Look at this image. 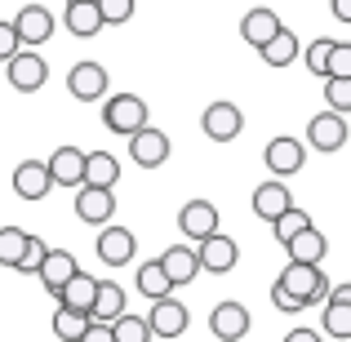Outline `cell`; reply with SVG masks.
I'll return each mask as SVG.
<instances>
[{
    "instance_id": "6da1fadb",
    "label": "cell",
    "mask_w": 351,
    "mask_h": 342,
    "mask_svg": "<svg viewBox=\"0 0 351 342\" xmlns=\"http://www.w3.org/2000/svg\"><path fill=\"white\" fill-rule=\"evenodd\" d=\"M276 289H280L285 298H293V302H298V311H302V307H316V302L329 293V276L320 271V267L285 262V271L276 276Z\"/></svg>"
},
{
    "instance_id": "7a4b0ae2",
    "label": "cell",
    "mask_w": 351,
    "mask_h": 342,
    "mask_svg": "<svg viewBox=\"0 0 351 342\" xmlns=\"http://www.w3.org/2000/svg\"><path fill=\"white\" fill-rule=\"evenodd\" d=\"M147 103L138 94H112L103 103V125L112 129V134H120V138H134L138 129H147Z\"/></svg>"
},
{
    "instance_id": "3957f363",
    "label": "cell",
    "mask_w": 351,
    "mask_h": 342,
    "mask_svg": "<svg viewBox=\"0 0 351 342\" xmlns=\"http://www.w3.org/2000/svg\"><path fill=\"white\" fill-rule=\"evenodd\" d=\"M14 36H18V49H36V45H45L53 36V27H58V18L49 14L45 5H23L14 14Z\"/></svg>"
},
{
    "instance_id": "277c9868",
    "label": "cell",
    "mask_w": 351,
    "mask_h": 342,
    "mask_svg": "<svg viewBox=\"0 0 351 342\" xmlns=\"http://www.w3.org/2000/svg\"><path fill=\"white\" fill-rule=\"evenodd\" d=\"M5 76L18 94H36V89H45V80H49V62L36 49H18L14 58L5 62Z\"/></svg>"
},
{
    "instance_id": "5b68a950",
    "label": "cell",
    "mask_w": 351,
    "mask_h": 342,
    "mask_svg": "<svg viewBox=\"0 0 351 342\" xmlns=\"http://www.w3.org/2000/svg\"><path fill=\"white\" fill-rule=\"evenodd\" d=\"M67 89H71V98H80V103H103L107 89H112V76H107L103 62L85 58V62H76V67L67 71Z\"/></svg>"
},
{
    "instance_id": "8992f818",
    "label": "cell",
    "mask_w": 351,
    "mask_h": 342,
    "mask_svg": "<svg viewBox=\"0 0 351 342\" xmlns=\"http://www.w3.org/2000/svg\"><path fill=\"white\" fill-rule=\"evenodd\" d=\"M249 325H254V316H249V307L236 302V298H223L214 311H209V334L218 342H240L249 334Z\"/></svg>"
},
{
    "instance_id": "52a82bcc",
    "label": "cell",
    "mask_w": 351,
    "mask_h": 342,
    "mask_svg": "<svg viewBox=\"0 0 351 342\" xmlns=\"http://www.w3.org/2000/svg\"><path fill=\"white\" fill-rule=\"evenodd\" d=\"M129 160L138 164V169H160L165 160H169V134L156 125L138 129L134 138H129Z\"/></svg>"
},
{
    "instance_id": "ba28073f",
    "label": "cell",
    "mask_w": 351,
    "mask_h": 342,
    "mask_svg": "<svg viewBox=\"0 0 351 342\" xmlns=\"http://www.w3.org/2000/svg\"><path fill=\"white\" fill-rule=\"evenodd\" d=\"M263 160H267V169H271V178L276 182H285L289 173H298L302 164H307V147L298 143V138H271L267 143V151H263Z\"/></svg>"
},
{
    "instance_id": "9c48e42d",
    "label": "cell",
    "mask_w": 351,
    "mask_h": 342,
    "mask_svg": "<svg viewBox=\"0 0 351 342\" xmlns=\"http://www.w3.org/2000/svg\"><path fill=\"white\" fill-rule=\"evenodd\" d=\"M147 329H152V338H182L191 325V311L182 307L178 298H165V302H152V316H143Z\"/></svg>"
},
{
    "instance_id": "30bf717a",
    "label": "cell",
    "mask_w": 351,
    "mask_h": 342,
    "mask_svg": "<svg viewBox=\"0 0 351 342\" xmlns=\"http://www.w3.org/2000/svg\"><path fill=\"white\" fill-rule=\"evenodd\" d=\"M45 173H49V187H71L80 191V182H85V151L80 147H58V151L49 156V164H45Z\"/></svg>"
},
{
    "instance_id": "8fae6325",
    "label": "cell",
    "mask_w": 351,
    "mask_h": 342,
    "mask_svg": "<svg viewBox=\"0 0 351 342\" xmlns=\"http://www.w3.org/2000/svg\"><path fill=\"white\" fill-rule=\"evenodd\" d=\"M94 254H98V262H107V267H129L134 254H138V240H134L129 227H103Z\"/></svg>"
},
{
    "instance_id": "7c38bea8",
    "label": "cell",
    "mask_w": 351,
    "mask_h": 342,
    "mask_svg": "<svg viewBox=\"0 0 351 342\" xmlns=\"http://www.w3.org/2000/svg\"><path fill=\"white\" fill-rule=\"evenodd\" d=\"M307 147H316V151H343L347 147V116L316 112L307 120Z\"/></svg>"
},
{
    "instance_id": "4fadbf2b",
    "label": "cell",
    "mask_w": 351,
    "mask_h": 342,
    "mask_svg": "<svg viewBox=\"0 0 351 342\" xmlns=\"http://www.w3.org/2000/svg\"><path fill=\"white\" fill-rule=\"evenodd\" d=\"M200 129L209 134V143H232L245 129V116H240L236 103H209L205 116H200Z\"/></svg>"
},
{
    "instance_id": "5bb4252c",
    "label": "cell",
    "mask_w": 351,
    "mask_h": 342,
    "mask_svg": "<svg viewBox=\"0 0 351 342\" xmlns=\"http://www.w3.org/2000/svg\"><path fill=\"white\" fill-rule=\"evenodd\" d=\"M196 262H200V271H209V276H227L240 262V245H236L232 236L218 231V236H209L205 245L196 249Z\"/></svg>"
},
{
    "instance_id": "9a60e30c",
    "label": "cell",
    "mask_w": 351,
    "mask_h": 342,
    "mask_svg": "<svg viewBox=\"0 0 351 342\" xmlns=\"http://www.w3.org/2000/svg\"><path fill=\"white\" fill-rule=\"evenodd\" d=\"M178 227L187 240H196V245H205L209 236H218V209L209 205V200H187L178 214Z\"/></svg>"
},
{
    "instance_id": "2e32d148",
    "label": "cell",
    "mask_w": 351,
    "mask_h": 342,
    "mask_svg": "<svg viewBox=\"0 0 351 342\" xmlns=\"http://www.w3.org/2000/svg\"><path fill=\"white\" fill-rule=\"evenodd\" d=\"M94 293H98V276L89 271H76L67 284L58 289V307L71 311V316H85L89 320V307H94Z\"/></svg>"
},
{
    "instance_id": "e0dca14e",
    "label": "cell",
    "mask_w": 351,
    "mask_h": 342,
    "mask_svg": "<svg viewBox=\"0 0 351 342\" xmlns=\"http://www.w3.org/2000/svg\"><path fill=\"white\" fill-rule=\"evenodd\" d=\"M325 334L351 338V284H329L325 293Z\"/></svg>"
},
{
    "instance_id": "ac0fdd59",
    "label": "cell",
    "mask_w": 351,
    "mask_h": 342,
    "mask_svg": "<svg viewBox=\"0 0 351 342\" xmlns=\"http://www.w3.org/2000/svg\"><path fill=\"white\" fill-rule=\"evenodd\" d=\"M160 271H165V280H169V289H178V284H191L200 276V262H196V249H187V245H173V249H165L160 258Z\"/></svg>"
},
{
    "instance_id": "d6986e66",
    "label": "cell",
    "mask_w": 351,
    "mask_h": 342,
    "mask_svg": "<svg viewBox=\"0 0 351 342\" xmlns=\"http://www.w3.org/2000/svg\"><path fill=\"white\" fill-rule=\"evenodd\" d=\"M280 14L276 9H267V5H258V9H249L245 18H240V36H245V45H254V49H263L267 40H276L280 36Z\"/></svg>"
},
{
    "instance_id": "ffe728a7",
    "label": "cell",
    "mask_w": 351,
    "mask_h": 342,
    "mask_svg": "<svg viewBox=\"0 0 351 342\" xmlns=\"http://www.w3.org/2000/svg\"><path fill=\"white\" fill-rule=\"evenodd\" d=\"M76 218H80V223H89V227H107L116 218V196H112V191L80 187L76 191Z\"/></svg>"
},
{
    "instance_id": "44dd1931",
    "label": "cell",
    "mask_w": 351,
    "mask_h": 342,
    "mask_svg": "<svg viewBox=\"0 0 351 342\" xmlns=\"http://www.w3.org/2000/svg\"><path fill=\"white\" fill-rule=\"evenodd\" d=\"M120 182V160L112 151H85V182L80 187L89 191H112Z\"/></svg>"
},
{
    "instance_id": "7402d4cb",
    "label": "cell",
    "mask_w": 351,
    "mask_h": 342,
    "mask_svg": "<svg viewBox=\"0 0 351 342\" xmlns=\"http://www.w3.org/2000/svg\"><path fill=\"white\" fill-rule=\"evenodd\" d=\"M285 209H293V191L285 187V182L271 178V182H263V187H254V214L263 218V223H276Z\"/></svg>"
},
{
    "instance_id": "603a6c76",
    "label": "cell",
    "mask_w": 351,
    "mask_h": 342,
    "mask_svg": "<svg viewBox=\"0 0 351 342\" xmlns=\"http://www.w3.org/2000/svg\"><path fill=\"white\" fill-rule=\"evenodd\" d=\"M285 249H289V262H298V267H320V262H325V254H329V240H325V231L307 227V231H298V236H293Z\"/></svg>"
},
{
    "instance_id": "cb8c5ba5",
    "label": "cell",
    "mask_w": 351,
    "mask_h": 342,
    "mask_svg": "<svg viewBox=\"0 0 351 342\" xmlns=\"http://www.w3.org/2000/svg\"><path fill=\"white\" fill-rule=\"evenodd\" d=\"M120 316H125V289L112 280H98L94 307H89V325H116Z\"/></svg>"
},
{
    "instance_id": "d4e9b609",
    "label": "cell",
    "mask_w": 351,
    "mask_h": 342,
    "mask_svg": "<svg viewBox=\"0 0 351 342\" xmlns=\"http://www.w3.org/2000/svg\"><path fill=\"white\" fill-rule=\"evenodd\" d=\"M76 271H80V267H76V258H71L67 249H49V254H45V262H40V271H36V276H40V284H45V289L53 293V298H58V289H62V284H67V280H71Z\"/></svg>"
},
{
    "instance_id": "484cf974",
    "label": "cell",
    "mask_w": 351,
    "mask_h": 342,
    "mask_svg": "<svg viewBox=\"0 0 351 342\" xmlns=\"http://www.w3.org/2000/svg\"><path fill=\"white\" fill-rule=\"evenodd\" d=\"M14 191L23 200H45L49 196V173H45V160H23L14 169Z\"/></svg>"
},
{
    "instance_id": "4316f807",
    "label": "cell",
    "mask_w": 351,
    "mask_h": 342,
    "mask_svg": "<svg viewBox=\"0 0 351 342\" xmlns=\"http://www.w3.org/2000/svg\"><path fill=\"white\" fill-rule=\"evenodd\" d=\"M62 23H67V32L76 36V40H89V36L103 32V18H98V5H94V0H71L67 14H62Z\"/></svg>"
},
{
    "instance_id": "83f0119b",
    "label": "cell",
    "mask_w": 351,
    "mask_h": 342,
    "mask_svg": "<svg viewBox=\"0 0 351 342\" xmlns=\"http://www.w3.org/2000/svg\"><path fill=\"white\" fill-rule=\"evenodd\" d=\"M138 293L143 298H152V302H165V298H173V289H169V280H165V271H160V262H138Z\"/></svg>"
},
{
    "instance_id": "f1b7e54d",
    "label": "cell",
    "mask_w": 351,
    "mask_h": 342,
    "mask_svg": "<svg viewBox=\"0 0 351 342\" xmlns=\"http://www.w3.org/2000/svg\"><path fill=\"white\" fill-rule=\"evenodd\" d=\"M258 53H263L267 67H289V62L298 58V36H293L289 27H280V36H276V40H267Z\"/></svg>"
},
{
    "instance_id": "f546056e",
    "label": "cell",
    "mask_w": 351,
    "mask_h": 342,
    "mask_svg": "<svg viewBox=\"0 0 351 342\" xmlns=\"http://www.w3.org/2000/svg\"><path fill=\"white\" fill-rule=\"evenodd\" d=\"M307 227H311V214H307V209H298V205L285 209V214L271 223V231H276V240H280V245H289V240L298 236V231H307Z\"/></svg>"
},
{
    "instance_id": "4dcf8cb0",
    "label": "cell",
    "mask_w": 351,
    "mask_h": 342,
    "mask_svg": "<svg viewBox=\"0 0 351 342\" xmlns=\"http://www.w3.org/2000/svg\"><path fill=\"white\" fill-rule=\"evenodd\" d=\"M23 249H27V231L23 227H0V267L14 271L18 258H23Z\"/></svg>"
},
{
    "instance_id": "1f68e13d",
    "label": "cell",
    "mask_w": 351,
    "mask_h": 342,
    "mask_svg": "<svg viewBox=\"0 0 351 342\" xmlns=\"http://www.w3.org/2000/svg\"><path fill=\"white\" fill-rule=\"evenodd\" d=\"M112 342H152V329H147V320L143 316H120L116 325H112Z\"/></svg>"
},
{
    "instance_id": "d6a6232c",
    "label": "cell",
    "mask_w": 351,
    "mask_h": 342,
    "mask_svg": "<svg viewBox=\"0 0 351 342\" xmlns=\"http://www.w3.org/2000/svg\"><path fill=\"white\" fill-rule=\"evenodd\" d=\"M89 329V320L85 316H71V311H53V338H62V342H80V334Z\"/></svg>"
},
{
    "instance_id": "836d02e7",
    "label": "cell",
    "mask_w": 351,
    "mask_h": 342,
    "mask_svg": "<svg viewBox=\"0 0 351 342\" xmlns=\"http://www.w3.org/2000/svg\"><path fill=\"white\" fill-rule=\"evenodd\" d=\"M325 80H351V40H334V49H329V67H325Z\"/></svg>"
},
{
    "instance_id": "e575fe53",
    "label": "cell",
    "mask_w": 351,
    "mask_h": 342,
    "mask_svg": "<svg viewBox=\"0 0 351 342\" xmlns=\"http://www.w3.org/2000/svg\"><path fill=\"white\" fill-rule=\"evenodd\" d=\"M329 49H334V36H316V40L307 45V71L311 76H325V67H329Z\"/></svg>"
},
{
    "instance_id": "d590c367",
    "label": "cell",
    "mask_w": 351,
    "mask_h": 342,
    "mask_svg": "<svg viewBox=\"0 0 351 342\" xmlns=\"http://www.w3.org/2000/svg\"><path fill=\"white\" fill-rule=\"evenodd\" d=\"M45 254H49V245H45L40 236H27V249H23V258H18V267L14 271H23V276H32V271H40V262H45Z\"/></svg>"
},
{
    "instance_id": "8d00e7d4",
    "label": "cell",
    "mask_w": 351,
    "mask_h": 342,
    "mask_svg": "<svg viewBox=\"0 0 351 342\" xmlns=\"http://www.w3.org/2000/svg\"><path fill=\"white\" fill-rule=\"evenodd\" d=\"M325 103L334 116H347L351 112V80H325Z\"/></svg>"
},
{
    "instance_id": "74e56055",
    "label": "cell",
    "mask_w": 351,
    "mask_h": 342,
    "mask_svg": "<svg viewBox=\"0 0 351 342\" xmlns=\"http://www.w3.org/2000/svg\"><path fill=\"white\" fill-rule=\"evenodd\" d=\"M129 14H134V0H98V18H103V27L107 23H112V27L129 23Z\"/></svg>"
},
{
    "instance_id": "f35d334b",
    "label": "cell",
    "mask_w": 351,
    "mask_h": 342,
    "mask_svg": "<svg viewBox=\"0 0 351 342\" xmlns=\"http://www.w3.org/2000/svg\"><path fill=\"white\" fill-rule=\"evenodd\" d=\"M14 53H18V36H14L9 23H0V62H9Z\"/></svg>"
},
{
    "instance_id": "ab89813d",
    "label": "cell",
    "mask_w": 351,
    "mask_h": 342,
    "mask_svg": "<svg viewBox=\"0 0 351 342\" xmlns=\"http://www.w3.org/2000/svg\"><path fill=\"white\" fill-rule=\"evenodd\" d=\"M280 342H325V338H320V334H316V329H307V325H298V329H289V334H285Z\"/></svg>"
},
{
    "instance_id": "60d3db41",
    "label": "cell",
    "mask_w": 351,
    "mask_h": 342,
    "mask_svg": "<svg viewBox=\"0 0 351 342\" xmlns=\"http://www.w3.org/2000/svg\"><path fill=\"white\" fill-rule=\"evenodd\" d=\"M80 342H112V325H89L80 334Z\"/></svg>"
},
{
    "instance_id": "b9f144b4",
    "label": "cell",
    "mask_w": 351,
    "mask_h": 342,
    "mask_svg": "<svg viewBox=\"0 0 351 342\" xmlns=\"http://www.w3.org/2000/svg\"><path fill=\"white\" fill-rule=\"evenodd\" d=\"M334 18H343V23H351V5H347V0H334Z\"/></svg>"
}]
</instances>
